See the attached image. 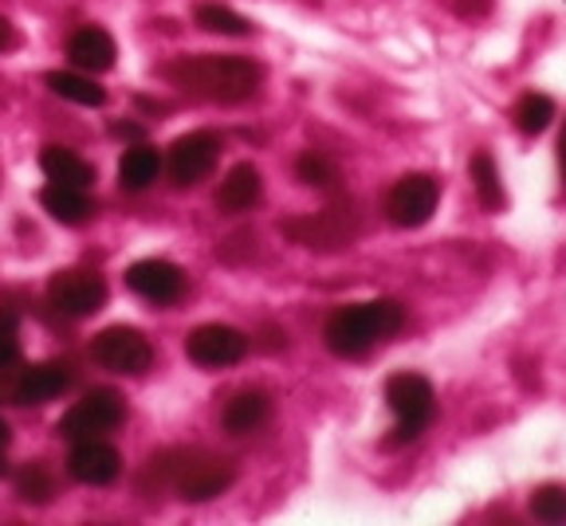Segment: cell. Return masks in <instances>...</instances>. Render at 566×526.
<instances>
[{"label": "cell", "instance_id": "cell-29", "mask_svg": "<svg viewBox=\"0 0 566 526\" xmlns=\"http://www.w3.org/2000/svg\"><path fill=\"white\" fill-rule=\"evenodd\" d=\"M495 0H452V12H457L460 20H484L488 12H492Z\"/></svg>", "mask_w": 566, "mask_h": 526}, {"label": "cell", "instance_id": "cell-30", "mask_svg": "<svg viewBox=\"0 0 566 526\" xmlns=\"http://www.w3.org/2000/svg\"><path fill=\"white\" fill-rule=\"evenodd\" d=\"M555 154H558V177H563V189H566V123H563V134H558Z\"/></svg>", "mask_w": 566, "mask_h": 526}, {"label": "cell", "instance_id": "cell-7", "mask_svg": "<svg viewBox=\"0 0 566 526\" xmlns=\"http://www.w3.org/2000/svg\"><path fill=\"white\" fill-rule=\"evenodd\" d=\"M123 421H126L123 393H115V389H91V393H83V401H75L67 412H63L55 432L75 444V440L106 436V432H115Z\"/></svg>", "mask_w": 566, "mask_h": 526}, {"label": "cell", "instance_id": "cell-20", "mask_svg": "<svg viewBox=\"0 0 566 526\" xmlns=\"http://www.w3.org/2000/svg\"><path fill=\"white\" fill-rule=\"evenodd\" d=\"M161 177V154L154 146H130L118 161V185H123L126 193H142V189H150L154 181Z\"/></svg>", "mask_w": 566, "mask_h": 526}, {"label": "cell", "instance_id": "cell-22", "mask_svg": "<svg viewBox=\"0 0 566 526\" xmlns=\"http://www.w3.org/2000/svg\"><path fill=\"white\" fill-rule=\"evenodd\" d=\"M555 118H558L555 98L543 95V91H527V95L512 106V126L523 134V138H539V134H547Z\"/></svg>", "mask_w": 566, "mask_h": 526}, {"label": "cell", "instance_id": "cell-23", "mask_svg": "<svg viewBox=\"0 0 566 526\" xmlns=\"http://www.w3.org/2000/svg\"><path fill=\"white\" fill-rule=\"evenodd\" d=\"M197 28L209 35H229V40H244V35L256 32V24L248 17H240V12H232L229 4H197Z\"/></svg>", "mask_w": 566, "mask_h": 526}, {"label": "cell", "instance_id": "cell-9", "mask_svg": "<svg viewBox=\"0 0 566 526\" xmlns=\"http://www.w3.org/2000/svg\"><path fill=\"white\" fill-rule=\"evenodd\" d=\"M217 161H221V138L212 130H189L169 146V154L161 158V169H166L177 189H193L217 169Z\"/></svg>", "mask_w": 566, "mask_h": 526}, {"label": "cell", "instance_id": "cell-6", "mask_svg": "<svg viewBox=\"0 0 566 526\" xmlns=\"http://www.w3.org/2000/svg\"><path fill=\"white\" fill-rule=\"evenodd\" d=\"M437 204H441V181L433 173H401L398 181L389 185L381 212H386V220L394 229L413 232L433 220Z\"/></svg>", "mask_w": 566, "mask_h": 526}, {"label": "cell", "instance_id": "cell-2", "mask_svg": "<svg viewBox=\"0 0 566 526\" xmlns=\"http://www.w3.org/2000/svg\"><path fill=\"white\" fill-rule=\"evenodd\" d=\"M401 326H406V307H401L398 298L378 295V298H366V303L338 307L323 323V346L335 358L358 361L378 350V346H386L389 338H398Z\"/></svg>", "mask_w": 566, "mask_h": 526}, {"label": "cell", "instance_id": "cell-8", "mask_svg": "<svg viewBox=\"0 0 566 526\" xmlns=\"http://www.w3.org/2000/svg\"><path fill=\"white\" fill-rule=\"evenodd\" d=\"M91 358L106 374L142 378L154 366V346L138 326H106L103 334H95V343H91Z\"/></svg>", "mask_w": 566, "mask_h": 526}, {"label": "cell", "instance_id": "cell-12", "mask_svg": "<svg viewBox=\"0 0 566 526\" xmlns=\"http://www.w3.org/2000/svg\"><path fill=\"white\" fill-rule=\"evenodd\" d=\"M126 287L134 291L138 298L154 303V307H174L177 298L186 295V272L169 260H138L130 263V272H126Z\"/></svg>", "mask_w": 566, "mask_h": 526}, {"label": "cell", "instance_id": "cell-25", "mask_svg": "<svg viewBox=\"0 0 566 526\" xmlns=\"http://www.w3.org/2000/svg\"><path fill=\"white\" fill-rule=\"evenodd\" d=\"M295 181L307 185V189H318V193H335L338 181H343V173H338V166L327 158V154L307 149V154L295 158Z\"/></svg>", "mask_w": 566, "mask_h": 526}, {"label": "cell", "instance_id": "cell-1", "mask_svg": "<svg viewBox=\"0 0 566 526\" xmlns=\"http://www.w3.org/2000/svg\"><path fill=\"white\" fill-rule=\"evenodd\" d=\"M161 75L189 98L221 106L248 103L264 87V67L248 55H177Z\"/></svg>", "mask_w": 566, "mask_h": 526}, {"label": "cell", "instance_id": "cell-17", "mask_svg": "<svg viewBox=\"0 0 566 526\" xmlns=\"http://www.w3.org/2000/svg\"><path fill=\"white\" fill-rule=\"evenodd\" d=\"M67 55L71 63L80 71H91V75H98V71H111L118 60V44L115 35L106 32V28H80V32L67 40Z\"/></svg>", "mask_w": 566, "mask_h": 526}, {"label": "cell", "instance_id": "cell-13", "mask_svg": "<svg viewBox=\"0 0 566 526\" xmlns=\"http://www.w3.org/2000/svg\"><path fill=\"white\" fill-rule=\"evenodd\" d=\"M71 386H75V369H71L67 361H35V366L17 369L9 397L17 404H48L67 393Z\"/></svg>", "mask_w": 566, "mask_h": 526}, {"label": "cell", "instance_id": "cell-4", "mask_svg": "<svg viewBox=\"0 0 566 526\" xmlns=\"http://www.w3.org/2000/svg\"><path fill=\"white\" fill-rule=\"evenodd\" d=\"M386 404L394 412V429L386 436V448H409L433 429L437 421V389L424 374L401 369L389 374L386 381Z\"/></svg>", "mask_w": 566, "mask_h": 526}, {"label": "cell", "instance_id": "cell-10", "mask_svg": "<svg viewBox=\"0 0 566 526\" xmlns=\"http://www.w3.org/2000/svg\"><path fill=\"white\" fill-rule=\"evenodd\" d=\"M106 280L95 272H80V267H67V272H55L48 283V307L63 318H91L106 307Z\"/></svg>", "mask_w": 566, "mask_h": 526}, {"label": "cell", "instance_id": "cell-16", "mask_svg": "<svg viewBox=\"0 0 566 526\" xmlns=\"http://www.w3.org/2000/svg\"><path fill=\"white\" fill-rule=\"evenodd\" d=\"M272 421V393L268 389H240L229 397L221 412V424L229 436H252Z\"/></svg>", "mask_w": 566, "mask_h": 526}, {"label": "cell", "instance_id": "cell-11", "mask_svg": "<svg viewBox=\"0 0 566 526\" xmlns=\"http://www.w3.org/2000/svg\"><path fill=\"white\" fill-rule=\"evenodd\" d=\"M186 354L201 369H229L248 354V334L229 323H205L186 334Z\"/></svg>", "mask_w": 566, "mask_h": 526}, {"label": "cell", "instance_id": "cell-18", "mask_svg": "<svg viewBox=\"0 0 566 526\" xmlns=\"http://www.w3.org/2000/svg\"><path fill=\"white\" fill-rule=\"evenodd\" d=\"M40 204H44L48 217L67 224V229H80V224H87V220L95 217V201L87 197V189H75V185L48 181L44 189H40Z\"/></svg>", "mask_w": 566, "mask_h": 526}, {"label": "cell", "instance_id": "cell-31", "mask_svg": "<svg viewBox=\"0 0 566 526\" xmlns=\"http://www.w3.org/2000/svg\"><path fill=\"white\" fill-rule=\"evenodd\" d=\"M17 44V32H12V24L4 17H0V52H4V48H12Z\"/></svg>", "mask_w": 566, "mask_h": 526}, {"label": "cell", "instance_id": "cell-32", "mask_svg": "<svg viewBox=\"0 0 566 526\" xmlns=\"http://www.w3.org/2000/svg\"><path fill=\"white\" fill-rule=\"evenodd\" d=\"M9 440H12V432H9V424L0 421V456H4V448H9Z\"/></svg>", "mask_w": 566, "mask_h": 526}, {"label": "cell", "instance_id": "cell-15", "mask_svg": "<svg viewBox=\"0 0 566 526\" xmlns=\"http://www.w3.org/2000/svg\"><path fill=\"white\" fill-rule=\"evenodd\" d=\"M264 201V173H260L252 161H237V166L224 173L221 189H217V209L229 212V217H244L256 204Z\"/></svg>", "mask_w": 566, "mask_h": 526}, {"label": "cell", "instance_id": "cell-19", "mask_svg": "<svg viewBox=\"0 0 566 526\" xmlns=\"http://www.w3.org/2000/svg\"><path fill=\"white\" fill-rule=\"evenodd\" d=\"M40 169H44V177L55 185H75V189H91V185H95V166L83 161L75 149L44 146V154H40Z\"/></svg>", "mask_w": 566, "mask_h": 526}, {"label": "cell", "instance_id": "cell-27", "mask_svg": "<svg viewBox=\"0 0 566 526\" xmlns=\"http://www.w3.org/2000/svg\"><path fill=\"white\" fill-rule=\"evenodd\" d=\"M527 511L531 518H539L547 526L566 523V483H543V487H535L527 499Z\"/></svg>", "mask_w": 566, "mask_h": 526}, {"label": "cell", "instance_id": "cell-5", "mask_svg": "<svg viewBox=\"0 0 566 526\" xmlns=\"http://www.w3.org/2000/svg\"><path fill=\"white\" fill-rule=\"evenodd\" d=\"M358 229H363V212L354 201H335L315 217H300L283 224V232L311 252H338L358 236Z\"/></svg>", "mask_w": 566, "mask_h": 526}, {"label": "cell", "instance_id": "cell-28", "mask_svg": "<svg viewBox=\"0 0 566 526\" xmlns=\"http://www.w3.org/2000/svg\"><path fill=\"white\" fill-rule=\"evenodd\" d=\"M20 369V330H17V318L12 315H0V386L17 378Z\"/></svg>", "mask_w": 566, "mask_h": 526}, {"label": "cell", "instance_id": "cell-26", "mask_svg": "<svg viewBox=\"0 0 566 526\" xmlns=\"http://www.w3.org/2000/svg\"><path fill=\"white\" fill-rule=\"evenodd\" d=\"M17 499L20 503H35V507H44V503H52V495H55V480H52V472H48L44 464H28V467H20L17 472Z\"/></svg>", "mask_w": 566, "mask_h": 526}, {"label": "cell", "instance_id": "cell-14", "mask_svg": "<svg viewBox=\"0 0 566 526\" xmlns=\"http://www.w3.org/2000/svg\"><path fill=\"white\" fill-rule=\"evenodd\" d=\"M67 472L71 480L87 483V487H106V483H115L123 475V456L103 436L75 440V448H71L67 456Z\"/></svg>", "mask_w": 566, "mask_h": 526}, {"label": "cell", "instance_id": "cell-21", "mask_svg": "<svg viewBox=\"0 0 566 526\" xmlns=\"http://www.w3.org/2000/svg\"><path fill=\"white\" fill-rule=\"evenodd\" d=\"M469 177H472V193H476L480 209L484 212H500L507 204V193H504V177H500V166L488 149L472 154L469 161Z\"/></svg>", "mask_w": 566, "mask_h": 526}, {"label": "cell", "instance_id": "cell-3", "mask_svg": "<svg viewBox=\"0 0 566 526\" xmlns=\"http://www.w3.org/2000/svg\"><path fill=\"white\" fill-rule=\"evenodd\" d=\"M150 472H158V483H166L177 499L209 503L224 495L237 483V467L224 456H212L205 448H174L150 460Z\"/></svg>", "mask_w": 566, "mask_h": 526}, {"label": "cell", "instance_id": "cell-24", "mask_svg": "<svg viewBox=\"0 0 566 526\" xmlns=\"http://www.w3.org/2000/svg\"><path fill=\"white\" fill-rule=\"evenodd\" d=\"M44 83L52 87V95L67 98V103H75V106H106V91L98 87L95 80L75 75V71H48Z\"/></svg>", "mask_w": 566, "mask_h": 526}]
</instances>
